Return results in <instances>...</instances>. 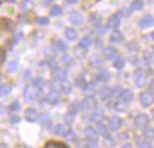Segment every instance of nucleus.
Returning <instances> with one entry per match:
<instances>
[{"label": "nucleus", "instance_id": "1", "mask_svg": "<svg viewBox=\"0 0 154 148\" xmlns=\"http://www.w3.org/2000/svg\"><path fill=\"white\" fill-rule=\"evenodd\" d=\"M51 87L53 88V90H58L64 94L71 93V84L67 81H54V83H51Z\"/></svg>", "mask_w": 154, "mask_h": 148}, {"label": "nucleus", "instance_id": "29", "mask_svg": "<svg viewBox=\"0 0 154 148\" xmlns=\"http://www.w3.org/2000/svg\"><path fill=\"white\" fill-rule=\"evenodd\" d=\"M143 7H144L143 0H132V2H131V10L132 11H140Z\"/></svg>", "mask_w": 154, "mask_h": 148}, {"label": "nucleus", "instance_id": "14", "mask_svg": "<svg viewBox=\"0 0 154 148\" xmlns=\"http://www.w3.org/2000/svg\"><path fill=\"white\" fill-rule=\"evenodd\" d=\"M59 100H60V96H59V94H58L57 91H54V90L51 91V93H48L47 96H46V101H47L48 103H51V105L58 103Z\"/></svg>", "mask_w": 154, "mask_h": 148}, {"label": "nucleus", "instance_id": "6", "mask_svg": "<svg viewBox=\"0 0 154 148\" xmlns=\"http://www.w3.org/2000/svg\"><path fill=\"white\" fill-rule=\"evenodd\" d=\"M138 25H140V28H142V29H148V28L153 26V25H154V16H152V14H146V16H143V17L140 19Z\"/></svg>", "mask_w": 154, "mask_h": 148}, {"label": "nucleus", "instance_id": "50", "mask_svg": "<svg viewBox=\"0 0 154 148\" xmlns=\"http://www.w3.org/2000/svg\"><path fill=\"white\" fill-rule=\"evenodd\" d=\"M20 120V118L18 117V116H13V117H11V123H18Z\"/></svg>", "mask_w": 154, "mask_h": 148}, {"label": "nucleus", "instance_id": "48", "mask_svg": "<svg viewBox=\"0 0 154 148\" xmlns=\"http://www.w3.org/2000/svg\"><path fill=\"white\" fill-rule=\"evenodd\" d=\"M5 59H6V53L2 48H0V64H2L5 61Z\"/></svg>", "mask_w": 154, "mask_h": 148}, {"label": "nucleus", "instance_id": "2", "mask_svg": "<svg viewBox=\"0 0 154 148\" xmlns=\"http://www.w3.org/2000/svg\"><path fill=\"white\" fill-rule=\"evenodd\" d=\"M135 128L138 130H144L149 124V117L146 113H140L135 118Z\"/></svg>", "mask_w": 154, "mask_h": 148}, {"label": "nucleus", "instance_id": "49", "mask_svg": "<svg viewBox=\"0 0 154 148\" xmlns=\"http://www.w3.org/2000/svg\"><path fill=\"white\" fill-rule=\"evenodd\" d=\"M47 64H48V66H51V67H53V69H57V65H58V64H57V61H55V60H53V59L48 60V63H47Z\"/></svg>", "mask_w": 154, "mask_h": 148}, {"label": "nucleus", "instance_id": "40", "mask_svg": "<svg viewBox=\"0 0 154 148\" xmlns=\"http://www.w3.org/2000/svg\"><path fill=\"white\" fill-rule=\"evenodd\" d=\"M76 85L79 87V88H84L85 87V81H84V78L82 76L76 77Z\"/></svg>", "mask_w": 154, "mask_h": 148}, {"label": "nucleus", "instance_id": "22", "mask_svg": "<svg viewBox=\"0 0 154 148\" xmlns=\"http://www.w3.org/2000/svg\"><path fill=\"white\" fill-rule=\"evenodd\" d=\"M137 147L138 148H153V144H152L150 140H148L146 137H141L137 140Z\"/></svg>", "mask_w": 154, "mask_h": 148}, {"label": "nucleus", "instance_id": "11", "mask_svg": "<svg viewBox=\"0 0 154 148\" xmlns=\"http://www.w3.org/2000/svg\"><path fill=\"white\" fill-rule=\"evenodd\" d=\"M70 22L75 25H81L83 23V16L81 12H77V11H73L71 14H70Z\"/></svg>", "mask_w": 154, "mask_h": 148}, {"label": "nucleus", "instance_id": "46", "mask_svg": "<svg viewBox=\"0 0 154 148\" xmlns=\"http://www.w3.org/2000/svg\"><path fill=\"white\" fill-rule=\"evenodd\" d=\"M10 108H11L12 111H19V108H20V103H19L18 101H13L12 105L10 106Z\"/></svg>", "mask_w": 154, "mask_h": 148}, {"label": "nucleus", "instance_id": "25", "mask_svg": "<svg viewBox=\"0 0 154 148\" xmlns=\"http://www.w3.org/2000/svg\"><path fill=\"white\" fill-rule=\"evenodd\" d=\"M54 48H55L58 52H66V51L69 49V46H67V43H65L64 41L58 40V41L54 42Z\"/></svg>", "mask_w": 154, "mask_h": 148}, {"label": "nucleus", "instance_id": "17", "mask_svg": "<svg viewBox=\"0 0 154 148\" xmlns=\"http://www.w3.org/2000/svg\"><path fill=\"white\" fill-rule=\"evenodd\" d=\"M38 114H37V111L32 107H29L26 111H25V118L28 122H35L37 119Z\"/></svg>", "mask_w": 154, "mask_h": 148}, {"label": "nucleus", "instance_id": "42", "mask_svg": "<svg viewBox=\"0 0 154 148\" xmlns=\"http://www.w3.org/2000/svg\"><path fill=\"white\" fill-rule=\"evenodd\" d=\"M61 61H63V64H64L65 66H70V65L72 64V59H71L69 55H64V57L61 58Z\"/></svg>", "mask_w": 154, "mask_h": 148}, {"label": "nucleus", "instance_id": "27", "mask_svg": "<svg viewBox=\"0 0 154 148\" xmlns=\"http://www.w3.org/2000/svg\"><path fill=\"white\" fill-rule=\"evenodd\" d=\"M32 85H34L36 89L42 90V89H43V87L46 85V81H45L43 78H41V77H36V78L32 81Z\"/></svg>", "mask_w": 154, "mask_h": 148}, {"label": "nucleus", "instance_id": "43", "mask_svg": "<svg viewBox=\"0 0 154 148\" xmlns=\"http://www.w3.org/2000/svg\"><path fill=\"white\" fill-rule=\"evenodd\" d=\"M96 132H97V134H101V135H107L106 128H105L103 125H101V124H99V125L96 126Z\"/></svg>", "mask_w": 154, "mask_h": 148}, {"label": "nucleus", "instance_id": "54", "mask_svg": "<svg viewBox=\"0 0 154 148\" xmlns=\"http://www.w3.org/2000/svg\"><path fill=\"white\" fill-rule=\"evenodd\" d=\"M89 148H97V146H96V143H95V142H91Z\"/></svg>", "mask_w": 154, "mask_h": 148}, {"label": "nucleus", "instance_id": "32", "mask_svg": "<svg viewBox=\"0 0 154 148\" xmlns=\"http://www.w3.org/2000/svg\"><path fill=\"white\" fill-rule=\"evenodd\" d=\"M90 45H91V39H90L89 36H84V37L79 41V47H82V48H84V49L89 48Z\"/></svg>", "mask_w": 154, "mask_h": 148}, {"label": "nucleus", "instance_id": "8", "mask_svg": "<svg viewBox=\"0 0 154 148\" xmlns=\"http://www.w3.org/2000/svg\"><path fill=\"white\" fill-rule=\"evenodd\" d=\"M66 77H67V75H66V72L64 71V70H61V69H53V71H52V78L54 79V81H66Z\"/></svg>", "mask_w": 154, "mask_h": 148}, {"label": "nucleus", "instance_id": "61", "mask_svg": "<svg viewBox=\"0 0 154 148\" xmlns=\"http://www.w3.org/2000/svg\"><path fill=\"white\" fill-rule=\"evenodd\" d=\"M28 148H31V147H28Z\"/></svg>", "mask_w": 154, "mask_h": 148}, {"label": "nucleus", "instance_id": "41", "mask_svg": "<svg viewBox=\"0 0 154 148\" xmlns=\"http://www.w3.org/2000/svg\"><path fill=\"white\" fill-rule=\"evenodd\" d=\"M36 22H37V24H40V25H47V24L49 23V19H48L47 17H38V18L36 19Z\"/></svg>", "mask_w": 154, "mask_h": 148}, {"label": "nucleus", "instance_id": "33", "mask_svg": "<svg viewBox=\"0 0 154 148\" xmlns=\"http://www.w3.org/2000/svg\"><path fill=\"white\" fill-rule=\"evenodd\" d=\"M63 14V8L58 5H54L52 8H51V16L52 17H58V16H61Z\"/></svg>", "mask_w": 154, "mask_h": 148}, {"label": "nucleus", "instance_id": "31", "mask_svg": "<svg viewBox=\"0 0 154 148\" xmlns=\"http://www.w3.org/2000/svg\"><path fill=\"white\" fill-rule=\"evenodd\" d=\"M112 107H113V109H116V111H118V112H125V111L128 109V106L125 105L124 101H123V102L117 101V102H114V103L112 105Z\"/></svg>", "mask_w": 154, "mask_h": 148}, {"label": "nucleus", "instance_id": "26", "mask_svg": "<svg viewBox=\"0 0 154 148\" xmlns=\"http://www.w3.org/2000/svg\"><path fill=\"white\" fill-rule=\"evenodd\" d=\"M90 120L94 123H101L103 120V113L101 111H95L91 116H90Z\"/></svg>", "mask_w": 154, "mask_h": 148}, {"label": "nucleus", "instance_id": "57", "mask_svg": "<svg viewBox=\"0 0 154 148\" xmlns=\"http://www.w3.org/2000/svg\"><path fill=\"white\" fill-rule=\"evenodd\" d=\"M6 1H8V2H13L14 0H6Z\"/></svg>", "mask_w": 154, "mask_h": 148}, {"label": "nucleus", "instance_id": "59", "mask_svg": "<svg viewBox=\"0 0 154 148\" xmlns=\"http://www.w3.org/2000/svg\"><path fill=\"white\" fill-rule=\"evenodd\" d=\"M152 116H153V119H154V109H153V112H152Z\"/></svg>", "mask_w": 154, "mask_h": 148}, {"label": "nucleus", "instance_id": "21", "mask_svg": "<svg viewBox=\"0 0 154 148\" xmlns=\"http://www.w3.org/2000/svg\"><path fill=\"white\" fill-rule=\"evenodd\" d=\"M89 61H90V65H91L93 67H100V66L103 64L102 59H101L97 54H93V55L89 58Z\"/></svg>", "mask_w": 154, "mask_h": 148}, {"label": "nucleus", "instance_id": "51", "mask_svg": "<svg viewBox=\"0 0 154 148\" xmlns=\"http://www.w3.org/2000/svg\"><path fill=\"white\" fill-rule=\"evenodd\" d=\"M14 37H16V40H17V41H19V40H22V39H23V32H20V31H19V34L17 32V34L14 35Z\"/></svg>", "mask_w": 154, "mask_h": 148}, {"label": "nucleus", "instance_id": "47", "mask_svg": "<svg viewBox=\"0 0 154 148\" xmlns=\"http://www.w3.org/2000/svg\"><path fill=\"white\" fill-rule=\"evenodd\" d=\"M120 87L119 85H117V87H114L113 89H112V95H114V96H119L120 95Z\"/></svg>", "mask_w": 154, "mask_h": 148}, {"label": "nucleus", "instance_id": "52", "mask_svg": "<svg viewBox=\"0 0 154 148\" xmlns=\"http://www.w3.org/2000/svg\"><path fill=\"white\" fill-rule=\"evenodd\" d=\"M122 148H132V144L131 143H124L122 146Z\"/></svg>", "mask_w": 154, "mask_h": 148}, {"label": "nucleus", "instance_id": "5", "mask_svg": "<svg viewBox=\"0 0 154 148\" xmlns=\"http://www.w3.org/2000/svg\"><path fill=\"white\" fill-rule=\"evenodd\" d=\"M134 79H135V83L138 88H143L146 84H147V75L141 71V70H137L134 75Z\"/></svg>", "mask_w": 154, "mask_h": 148}, {"label": "nucleus", "instance_id": "18", "mask_svg": "<svg viewBox=\"0 0 154 148\" xmlns=\"http://www.w3.org/2000/svg\"><path fill=\"white\" fill-rule=\"evenodd\" d=\"M38 120L41 123V125L46 129L51 128V124H52V120H51V117L47 114V113H42L41 116H38Z\"/></svg>", "mask_w": 154, "mask_h": 148}, {"label": "nucleus", "instance_id": "23", "mask_svg": "<svg viewBox=\"0 0 154 148\" xmlns=\"http://www.w3.org/2000/svg\"><path fill=\"white\" fill-rule=\"evenodd\" d=\"M77 36H78V32H77L73 28H66V29H65V37H66L67 40L73 41V40L77 39Z\"/></svg>", "mask_w": 154, "mask_h": 148}, {"label": "nucleus", "instance_id": "13", "mask_svg": "<svg viewBox=\"0 0 154 148\" xmlns=\"http://www.w3.org/2000/svg\"><path fill=\"white\" fill-rule=\"evenodd\" d=\"M102 53H103V57L106 59H113L117 55V49L112 46H107L102 49Z\"/></svg>", "mask_w": 154, "mask_h": 148}, {"label": "nucleus", "instance_id": "36", "mask_svg": "<svg viewBox=\"0 0 154 148\" xmlns=\"http://www.w3.org/2000/svg\"><path fill=\"white\" fill-rule=\"evenodd\" d=\"M11 85H8V84H2V85H0V96H6V95H8L10 93H11Z\"/></svg>", "mask_w": 154, "mask_h": 148}, {"label": "nucleus", "instance_id": "45", "mask_svg": "<svg viewBox=\"0 0 154 148\" xmlns=\"http://www.w3.org/2000/svg\"><path fill=\"white\" fill-rule=\"evenodd\" d=\"M31 7H32V5H31L30 1H23V2L20 4V8H22V10H29V8H31Z\"/></svg>", "mask_w": 154, "mask_h": 148}, {"label": "nucleus", "instance_id": "16", "mask_svg": "<svg viewBox=\"0 0 154 148\" xmlns=\"http://www.w3.org/2000/svg\"><path fill=\"white\" fill-rule=\"evenodd\" d=\"M119 96H120V99H122L124 102H130V101H132V99H134V93H132V90H130V89H123Z\"/></svg>", "mask_w": 154, "mask_h": 148}, {"label": "nucleus", "instance_id": "12", "mask_svg": "<svg viewBox=\"0 0 154 148\" xmlns=\"http://www.w3.org/2000/svg\"><path fill=\"white\" fill-rule=\"evenodd\" d=\"M123 40H124V35H123L122 31H119V30H114V31L112 32L111 37H109V41H111L112 43H117V45L122 43Z\"/></svg>", "mask_w": 154, "mask_h": 148}, {"label": "nucleus", "instance_id": "19", "mask_svg": "<svg viewBox=\"0 0 154 148\" xmlns=\"http://www.w3.org/2000/svg\"><path fill=\"white\" fill-rule=\"evenodd\" d=\"M108 126L111 130H118L122 126V119L119 117H112L108 122Z\"/></svg>", "mask_w": 154, "mask_h": 148}, {"label": "nucleus", "instance_id": "7", "mask_svg": "<svg viewBox=\"0 0 154 148\" xmlns=\"http://www.w3.org/2000/svg\"><path fill=\"white\" fill-rule=\"evenodd\" d=\"M70 131H71L70 126L66 124H58L53 130L54 135H57V136H66L67 134H70Z\"/></svg>", "mask_w": 154, "mask_h": 148}, {"label": "nucleus", "instance_id": "53", "mask_svg": "<svg viewBox=\"0 0 154 148\" xmlns=\"http://www.w3.org/2000/svg\"><path fill=\"white\" fill-rule=\"evenodd\" d=\"M70 141H75V134H72L71 131H70V138H69Z\"/></svg>", "mask_w": 154, "mask_h": 148}, {"label": "nucleus", "instance_id": "34", "mask_svg": "<svg viewBox=\"0 0 154 148\" xmlns=\"http://www.w3.org/2000/svg\"><path fill=\"white\" fill-rule=\"evenodd\" d=\"M95 90H96V84H95L94 82L87 83L85 87H84V93H85V94H93Z\"/></svg>", "mask_w": 154, "mask_h": 148}, {"label": "nucleus", "instance_id": "39", "mask_svg": "<svg viewBox=\"0 0 154 148\" xmlns=\"http://www.w3.org/2000/svg\"><path fill=\"white\" fill-rule=\"evenodd\" d=\"M76 147L77 148H89L90 147V142L87 140H79L76 142Z\"/></svg>", "mask_w": 154, "mask_h": 148}, {"label": "nucleus", "instance_id": "9", "mask_svg": "<svg viewBox=\"0 0 154 148\" xmlns=\"http://www.w3.org/2000/svg\"><path fill=\"white\" fill-rule=\"evenodd\" d=\"M83 107L85 109H95L97 108V101L93 96H88L83 100Z\"/></svg>", "mask_w": 154, "mask_h": 148}, {"label": "nucleus", "instance_id": "37", "mask_svg": "<svg viewBox=\"0 0 154 148\" xmlns=\"http://www.w3.org/2000/svg\"><path fill=\"white\" fill-rule=\"evenodd\" d=\"M124 65H125V60L123 59V58H116V60L113 61V66L116 67V69H123L124 67Z\"/></svg>", "mask_w": 154, "mask_h": 148}, {"label": "nucleus", "instance_id": "28", "mask_svg": "<svg viewBox=\"0 0 154 148\" xmlns=\"http://www.w3.org/2000/svg\"><path fill=\"white\" fill-rule=\"evenodd\" d=\"M79 108H81V103L79 102H72L70 106H69V113L71 114V116H75V114H77L78 112H79Z\"/></svg>", "mask_w": 154, "mask_h": 148}, {"label": "nucleus", "instance_id": "55", "mask_svg": "<svg viewBox=\"0 0 154 148\" xmlns=\"http://www.w3.org/2000/svg\"><path fill=\"white\" fill-rule=\"evenodd\" d=\"M69 4H75V2H77V0H66Z\"/></svg>", "mask_w": 154, "mask_h": 148}, {"label": "nucleus", "instance_id": "60", "mask_svg": "<svg viewBox=\"0 0 154 148\" xmlns=\"http://www.w3.org/2000/svg\"><path fill=\"white\" fill-rule=\"evenodd\" d=\"M153 53H154V46H153Z\"/></svg>", "mask_w": 154, "mask_h": 148}, {"label": "nucleus", "instance_id": "4", "mask_svg": "<svg viewBox=\"0 0 154 148\" xmlns=\"http://www.w3.org/2000/svg\"><path fill=\"white\" fill-rule=\"evenodd\" d=\"M140 102L143 107H149L154 103V95L150 91H142L140 94Z\"/></svg>", "mask_w": 154, "mask_h": 148}, {"label": "nucleus", "instance_id": "24", "mask_svg": "<svg viewBox=\"0 0 154 148\" xmlns=\"http://www.w3.org/2000/svg\"><path fill=\"white\" fill-rule=\"evenodd\" d=\"M99 95H100L101 99L106 100V99H108L112 95V89L108 88V87H101L100 90H99Z\"/></svg>", "mask_w": 154, "mask_h": 148}, {"label": "nucleus", "instance_id": "38", "mask_svg": "<svg viewBox=\"0 0 154 148\" xmlns=\"http://www.w3.org/2000/svg\"><path fill=\"white\" fill-rule=\"evenodd\" d=\"M144 137L152 141L154 138V128H146V130H144Z\"/></svg>", "mask_w": 154, "mask_h": 148}, {"label": "nucleus", "instance_id": "10", "mask_svg": "<svg viewBox=\"0 0 154 148\" xmlns=\"http://www.w3.org/2000/svg\"><path fill=\"white\" fill-rule=\"evenodd\" d=\"M119 24H120V18H119L118 14H112V16L107 19V26L111 28V29H114V30H116V29L119 26Z\"/></svg>", "mask_w": 154, "mask_h": 148}, {"label": "nucleus", "instance_id": "56", "mask_svg": "<svg viewBox=\"0 0 154 148\" xmlns=\"http://www.w3.org/2000/svg\"><path fill=\"white\" fill-rule=\"evenodd\" d=\"M0 148H8V147H7V144H5V143H1V144H0Z\"/></svg>", "mask_w": 154, "mask_h": 148}, {"label": "nucleus", "instance_id": "30", "mask_svg": "<svg viewBox=\"0 0 154 148\" xmlns=\"http://www.w3.org/2000/svg\"><path fill=\"white\" fill-rule=\"evenodd\" d=\"M0 24H1V26H4L6 30H13V29H14V24H13V22L10 20V19H7V18H2Z\"/></svg>", "mask_w": 154, "mask_h": 148}, {"label": "nucleus", "instance_id": "15", "mask_svg": "<svg viewBox=\"0 0 154 148\" xmlns=\"http://www.w3.org/2000/svg\"><path fill=\"white\" fill-rule=\"evenodd\" d=\"M85 136H87V138H88L90 142H96V141H97V132H96V130H95L94 128H91V126H88V128L85 129Z\"/></svg>", "mask_w": 154, "mask_h": 148}, {"label": "nucleus", "instance_id": "35", "mask_svg": "<svg viewBox=\"0 0 154 148\" xmlns=\"http://www.w3.org/2000/svg\"><path fill=\"white\" fill-rule=\"evenodd\" d=\"M69 148L67 144L63 143V142H49L46 144V148Z\"/></svg>", "mask_w": 154, "mask_h": 148}, {"label": "nucleus", "instance_id": "58", "mask_svg": "<svg viewBox=\"0 0 154 148\" xmlns=\"http://www.w3.org/2000/svg\"><path fill=\"white\" fill-rule=\"evenodd\" d=\"M152 39L154 40V32H152Z\"/></svg>", "mask_w": 154, "mask_h": 148}, {"label": "nucleus", "instance_id": "44", "mask_svg": "<svg viewBox=\"0 0 154 148\" xmlns=\"http://www.w3.org/2000/svg\"><path fill=\"white\" fill-rule=\"evenodd\" d=\"M17 66H18V63H17L16 60L11 61L10 65H8V71H10V72H14V71L17 70Z\"/></svg>", "mask_w": 154, "mask_h": 148}, {"label": "nucleus", "instance_id": "20", "mask_svg": "<svg viewBox=\"0 0 154 148\" xmlns=\"http://www.w3.org/2000/svg\"><path fill=\"white\" fill-rule=\"evenodd\" d=\"M109 78H111V75L107 70H100L96 75V79L100 82H107V81H109Z\"/></svg>", "mask_w": 154, "mask_h": 148}, {"label": "nucleus", "instance_id": "3", "mask_svg": "<svg viewBox=\"0 0 154 148\" xmlns=\"http://www.w3.org/2000/svg\"><path fill=\"white\" fill-rule=\"evenodd\" d=\"M24 99L25 101L28 102H34L36 100V96H37V90L34 85H26L24 88Z\"/></svg>", "mask_w": 154, "mask_h": 148}]
</instances>
